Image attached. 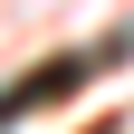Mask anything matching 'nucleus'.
I'll return each instance as SVG.
<instances>
[{
	"instance_id": "nucleus-1",
	"label": "nucleus",
	"mask_w": 134,
	"mask_h": 134,
	"mask_svg": "<svg viewBox=\"0 0 134 134\" xmlns=\"http://www.w3.org/2000/svg\"><path fill=\"white\" fill-rule=\"evenodd\" d=\"M96 58H125V48H96ZM96 58H58V67H38V77H19V86H0V125H10V115H29V105H58Z\"/></svg>"
}]
</instances>
